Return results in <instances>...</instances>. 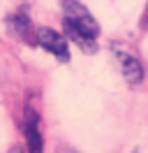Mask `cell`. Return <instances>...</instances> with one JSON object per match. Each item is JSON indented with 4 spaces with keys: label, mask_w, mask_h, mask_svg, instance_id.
I'll return each instance as SVG.
<instances>
[{
    "label": "cell",
    "mask_w": 148,
    "mask_h": 153,
    "mask_svg": "<svg viewBox=\"0 0 148 153\" xmlns=\"http://www.w3.org/2000/svg\"><path fill=\"white\" fill-rule=\"evenodd\" d=\"M26 144L28 153H44V139L39 132V116L35 109H26Z\"/></svg>",
    "instance_id": "3"
},
{
    "label": "cell",
    "mask_w": 148,
    "mask_h": 153,
    "mask_svg": "<svg viewBox=\"0 0 148 153\" xmlns=\"http://www.w3.org/2000/svg\"><path fill=\"white\" fill-rule=\"evenodd\" d=\"M35 42L42 49H46L49 53H53L58 60L67 63L70 60V47H67V39L63 35H58L53 28H37L35 30Z\"/></svg>",
    "instance_id": "2"
},
{
    "label": "cell",
    "mask_w": 148,
    "mask_h": 153,
    "mask_svg": "<svg viewBox=\"0 0 148 153\" xmlns=\"http://www.w3.org/2000/svg\"><path fill=\"white\" fill-rule=\"evenodd\" d=\"M63 19L70 21L74 28L79 33H83L86 37H90V39L100 37V23L88 12V7L81 5L79 0H63Z\"/></svg>",
    "instance_id": "1"
},
{
    "label": "cell",
    "mask_w": 148,
    "mask_h": 153,
    "mask_svg": "<svg viewBox=\"0 0 148 153\" xmlns=\"http://www.w3.org/2000/svg\"><path fill=\"white\" fill-rule=\"evenodd\" d=\"M9 28L14 30V35H21V37H28L30 33H33V23L28 19L26 14H12L9 16Z\"/></svg>",
    "instance_id": "6"
},
{
    "label": "cell",
    "mask_w": 148,
    "mask_h": 153,
    "mask_svg": "<svg viewBox=\"0 0 148 153\" xmlns=\"http://www.w3.org/2000/svg\"><path fill=\"white\" fill-rule=\"evenodd\" d=\"M63 30H65V35H67V39H72L83 53H95V51H97V39L86 37L83 33H79L70 21H65V19H63Z\"/></svg>",
    "instance_id": "5"
},
{
    "label": "cell",
    "mask_w": 148,
    "mask_h": 153,
    "mask_svg": "<svg viewBox=\"0 0 148 153\" xmlns=\"http://www.w3.org/2000/svg\"><path fill=\"white\" fill-rule=\"evenodd\" d=\"M12 153H23V151H21V146H12Z\"/></svg>",
    "instance_id": "7"
},
{
    "label": "cell",
    "mask_w": 148,
    "mask_h": 153,
    "mask_svg": "<svg viewBox=\"0 0 148 153\" xmlns=\"http://www.w3.org/2000/svg\"><path fill=\"white\" fill-rule=\"evenodd\" d=\"M146 26H148V10H146Z\"/></svg>",
    "instance_id": "8"
},
{
    "label": "cell",
    "mask_w": 148,
    "mask_h": 153,
    "mask_svg": "<svg viewBox=\"0 0 148 153\" xmlns=\"http://www.w3.org/2000/svg\"><path fill=\"white\" fill-rule=\"evenodd\" d=\"M118 60H120V70H123V76L127 84H141L144 79V67L134 56L130 53H118Z\"/></svg>",
    "instance_id": "4"
}]
</instances>
